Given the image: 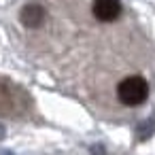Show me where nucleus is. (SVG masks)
I'll use <instances>...</instances> for the list:
<instances>
[{"label":"nucleus","instance_id":"nucleus-2","mask_svg":"<svg viewBox=\"0 0 155 155\" xmlns=\"http://www.w3.org/2000/svg\"><path fill=\"white\" fill-rule=\"evenodd\" d=\"M121 0H94L91 2V13L98 21L102 24H113L121 17Z\"/></svg>","mask_w":155,"mask_h":155},{"label":"nucleus","instance_id":"nucleus-4","mask_svg":"<svg viewBox=\"0 0 155 155\" xmlns=\"http://www.w3.org/2000/svg\"><path fill=\"white\" fill-rule=\"evenodd\" d=\"M2 134H5V127H2V123H0V138H2Z\"/></svg>","mask_w":155,"mask_h":155},{"label":"nucleus","instance_id":"nucleus-1","mask_svg":"<svg viewBox=\"0 0 155 155\" xmlns=\"http://www.w3.org/2000/svg\"><path fill=\"white\" fill-rule=\"evenodd\" d=\"M115 94H117V100L123 106H132L134 108V106H140V104L147 102V98H149V83L140 74H130V77H125V79H121L117 83Z\"/></svg>","mask_w":155,"mask_h":155},{"label":"nucleus","instance_id":"nucleus-3","mask_svg":"<svg viewBox=\"0 0 155 155\" xmlns=\"http://www.w3.org/2000/svg\"><path fill=\"white\" fill-rule=\"evenodd\" d=\"M19 21H21L28 30H38V28L47 21V11H45V7H41L38 2H28V5L19 11Z\"/></svg>","mask_w":155,"mask_h":155}]
</instances>
